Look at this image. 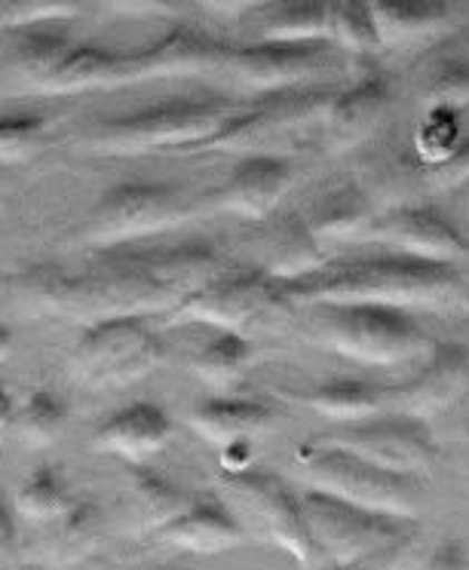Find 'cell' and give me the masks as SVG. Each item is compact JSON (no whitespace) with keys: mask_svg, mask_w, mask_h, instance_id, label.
I'll use <instances>...</instances> for the list:
<instances>
[{"mask_svg":"<svg viewBox=\"0 0 469 570\" xmlns=\"http://www.w3.org/2000/svg\"><path fill=\"white\" fill-rule=\"evenodd\" d=\"M283 301L310 307L381 304L399 311H467L469 283L455 264H432L402 252L325 264L297 283L280 285Z\"/></svg>","mask_w":469,"mask_h":570,"instance_id":"cell-1","label":"cell"},{"mask_svg":"<svg viewBox=\"0 0 469 570\" xmlns=\"http://www.w3.org/2000/svg\"><path fill=\"white\" fill-rule=\"evenodd\" d=\"M13 288L43 311L84 325L163 311L173 313L178 307V301L141 267L136 248L101 252V258L87 264L84 271L35 264L13 279Z\"/></svg>","mask_w":469,"mask_h":570,"instance_id":"cell-2","label":"cell"},{"mask_svg":"<svg viewBox=\"0 0 469 570\" xmlns=\"http://www.w3.org/2000/svg\"><path fill=\"white\" fill-rule=\"evenodd\" d=\"M240 111L243 105L224 96L166 99L101 120L87 136V148L120 157L169 148H206Z\"/></svg>","mask_w":469,"mask_h":570,"instance_id":"cell-3","label":"cell"},{"mask_svg":"<svg viewBox=\"0 0 469 570\" xmlns=\"http://www.w3.org/2000/svg\"><path fill=\"white\" fill-rule=\"evenodd\" d=\"M295 470L310 491L332 494L353 507L414 521L423 509V488L414 475H399L371 466L341 448L313 442L295 451Z\"/></svg>","mask_w":469,"mask_h":570,"instance_id":"cell-4","label":"cell"},{"mask_svg":"<svg viewBox=\"0 0 469 570\" xmlns=\"http://www.w3.org/2000/svg\"><path fill=\"white\" fill-rule=\"evenodd\" d=\"M313 335L329 350L362 365H399L432 347L411 311L381 304L316 307Z\"/></svg>","mask_w":469,"mask_h":570,"instance_id":"cell-5","label":"cell"},{"mask_svg":"<svg viewBox=\"0 0 469 570\" xmlns=\"http://www.w3.org/2000/svg\"><path fill=\"white\" fill-rule=\"evenodd\" d=\"M197 203L187 197L185 187L163 181H124L108 187L84 224V239L111 252L145 236L173 230L182 222H190Z\"/></svg>","mask_w":469,"mask_h":570,"instance_id":"cell-6","label":"cell"},{"mask_svg":"<svg viewBox=\"0 0 469 570\" xmlns=\"http://www.w3.org/2000/svg\"><path fill=\"white\" fill-rule=\"evenodd\" d=\"M227 507L234 509L246 533H261L273 546L285 549L295 558L301 570H320L322 558L310 540L307 515L301 507V497L271 472L243 470L224 475Z\"/></svg>","mask_w":469,"mask_h":570,"instance_id":"cell-7","label":"cell"},{"mask_svg":"<svg viewBox=\"0 0 469 570\" xmlns=\"http://www.w3.org/2000/svg\"><path fill=\"white\" fill-rule=\"evenodd\" d=\"M332 96L334 92L322 87L271 92L255 105H243V111L236 114L206 148L258 157V154H273L276 145H295L313 126L325 124Z\"/></svg>","mask_w":469,"mask_h":570,"instance_id":"cell-8","label":"cell"},{"mask_svg":"<svg viewBox=\"0 0 469 570\" xmlns=\"http://www.w3.org/2000/svg\"><path fill=\"white\" fill-rule=\"evenodd\" d=\"M169 350L150 332L145 316L105 320L84 328L68 356L71 374L89 386L129 384L163 365Z\"/></svg>","mask_w":469,"mask_h":570,"instance_id":"cell-9","label":"cell"},{"mask_svg":"<svg viewBox=\"0 0 469 570\" xmlns=\"http://www.w3.org/2000/svg\"><path fill=\"white\" fill-rule=\"evenodd\" d=\"M301 507L307 515L310 540L320 552L322 568L378 556L381 549L418 531L414 521L353 507V503H344V500L322 494V491H310V488L307 494L301 497Z\"/></svg>","mask_w":469,"mask_h":570,"instance_id":"cell-10","label":"cell"},{"mask_svg":"<svg viewBox=\"0 0 469 570\" xmlns=\"http://www.w3.org/2000/svg\"><path fill=\"white\" fill-rule=\"evenodd\" d=\"M325 445L350 451L371 466L399 472V475L427 472L439 460V448L432 442L427 421L406 417V414H381V417H371L365 423L344 426Z\"/></svg>","mask_w":469,"mask_h":570,"instance_id":"cell-11","label":"cell"},{"mask_svg":"<svg viewBox=\"0 0 469 570\" xmlns=\"http://www.w3.org/2000/svg\"><path fill=\"white\" fill-rule=\"evenodd\" d=\"M276 304H283L280 283L267 279L264 273H222L175 307L173 323L215 325L222 332L240 335Z\"/></svg>","mask_w":469,"mask_h":570,"instance_id":"cell-12","label":"cell"},{"mask_svg":"<svg viewBox=\"0 0 469 570\" xmlns=\"http://www.w3.org/2000/svg\"><path fill=\"white\" fill-rule=\"evenodd\" d=\"M365 239L387 243L402 255L432 264H457L469 258L467 236L432 206H395L383 215H374Z\"/></svg>","mask_w":469,"mask_h":570,"instance_id":"cell-13","label":"cell"},{"mask_svg":"<svg viewBox=\"0 0 469 570\" xmlns=\"http://www.w3.org/2000/svg\"><path fill=\"white\" fill-rule=\"evenodd\" d=\"M469 390V350L451 341H436L430 356L414 377L387 390V409L393 414L427 421L439 414Z\"/></svg>","mask_w":469,"mask_h":570,"instance_id":"cell-14","label":"cell"},{"mask_svg":"<svg viewBox=\"0 0 469 570\" xmlns=\"http://www.w3.org/2000/svg\"><path fill=\"white\" fill-rule=\"evenodd\" d=\"M325 65V43H248L231 47L224 71L261 96L301 87Z\"/></svg>","mask_w":469,"mask_h":570,"instance_id":"cell-15","label":"cell"},{"mask_svg":"<svg viewBox=\"0 0 469 570\" xmlns=\"http://www.w3.org/2000/svg\"><path fill=\"white\" fill-rule=\"evenodd\" d=\"M227 50L218 40L197 28H173L160 40L138 52H129V77L138 80H166V77H199L224 71Z\"/></svg>","mask_w":469,"mask_h":570,"instance_id":"cell-16","label":"cell"},{"mask_svg":"<svg viewBox=\"0 0 469 570\" xmlns=\"http://www.w3.org/2000/svg\"><path fill=\"white\" fill-rule=\"evenodd\" d=\"M292 187V163L280 154L243 157L234 173L215 190V206L243 215L248 222H267Z\"/></svg>","mask_w":469,"mask_h":570,"instance_id":"cell-17","label":"cell"},{"mask_svg":"<svg viewBox=\"0 0 469 570\" xmlns=\"http://www.w3.org/2000/svg\"><path fill=\"white\" fill-rule=\"evenodd\" d=\"M169 439H173L169 411L154 402H129L96 426L92 448L129 460L133 466H141L145 460L160 454L169 445Z\"/></svg>","mask_w":469,"mask_h":570,"instance_id":"cell-18","label":"cell"},{"mask_svg":"<svg viewBox=\"0 0 469 570\" xmlns=\"http://www.w3.org/2000/svg\"><path fill=\"white\" fill-rule=\"evenodd\" d=\"M329 264L325 246L310 224L297 215H283L264 224L258 236V273L280 285L297 283Z\"/></svg>","mask_w":469,"mask_h":570,"instance_id":"cell-19","label":"cell"},{"mask_svg":"<svg viewBox=\"0 0 469 570\" xmlns=\"http://www.w3.org/2000/svg\"><path fill=\"white\" fill-rule=\"evenodd\" d=\"M246 528L240 524L234 509L215 494L194 497V503L157 533V540L194 556H218L246 543Z\"/></svg>","mask_w":469,"mask_h":570,"instance_id":"cell-20","label":"cell"},{"mask_svg":"<svg viewBox=\"0 0 469 570\" xmlns=\"http://www.w3.org/2000/svg\"><path fill=\"white\" fill-rule=\"evenodd\" d=\"M194 491H187L173 479L148 466H133L124 484V528L133 537H157L194 503Z\"/></svg>","mask_w":469,"mask_h":570,"instance_id":"cell-21","label":"cell"},{"mask_svg":"<svg viewBox=\"0 0 469 570\" xmlns=\"http://www.w3.org/2000/svg\"><path fill=\"white\" fill-rule=\"evenodd\" d=\"M390 108V89L381 77H362L353 87L334 92L329 114H325V141L329 150H353L381 126L383 114Z\"/></svg>","mask_w":469,"mask_h":570,"instance_id":"cell-22","label":"cell"},{"mask_svg":"<svg viewBox=\"0 0 469 570\" xmlns=\"http://www.w3.org/2000/svg\"><path fill=\"white\" fill-rule=\"evenodd\" d=\"M187 421L194 426V433L203 435L209 445L227 451L234 445H248L252 439L273 430L276 411L258 399L206 396L190 409Z\"/></svg>","mask_w":469,"mask_h":570,"instance_id":"cell-23","label":"cell"},{"mask_svg":"<svg viewBox=\"0 0 469 570\" xmlns=\"http://www.w3.org/2000/svg\"><path fill=\"white\" fill-rule=\"evenodd\" d=\"M126 83H133L129 52H114L96 47V43H84L68 52V59L38 89L50 92V96H75V92H87V89L126 87Z\"/></svg>","mask_w":469,"mask_h":570,"instance_id":"cell-24","label":"cell"},{"mask_svg":"<svg viewBox=\"0 0 469 570\" xmlns=\"http://www.w3.org/2000/svg\"><path fill=\"white\" fill-rule=\"evenodd\" d=\"M105 540V515L96 503L80 500L65 519L52 521L43 528L38 540L40 558L52 568H75L99 552Z\"/></svg>","mask_w":469,"mask_h":570,"instance_id":"cell-25","label":"cell"},{"mask_svg":"<svg viewBox=\"0 0 469 570\" xmlns=\"http://www.w3.org/2000/svg\"><path fill=\"white\" fill-rule=\"evenodd\" d=\"M292 402H301L325 421L344 423V426L365 423L378 417L381 411H390L383 386H374L369 381H353V377H338V381H325V384L301 390L292 396Z\"/></svg>","mask_w":469,"mask_h":570,"instance_id":"cell-26","label":"cell"},{"mask_svg":"<svg viewBox=\"0 0 469 570\" xmlns=\"http://www.w3.org/2000/svg\"><path fill=\"white\" fill-rule=\"evenodd\" d=\"M80 500L71 491V482L59 466L40 463L19 482L13 494V509L19 519L47 528L52 521L65 519Z\"/></svg>","mask_w":469,"mask_h":570,"instance_id":"cell-27","label":"cell"},{"mask_svg":"<svg viewBox=\"0 0 469 570\" xmlns=\"http://www.w3.org/2000/svg\"><path fill=\"white\" fill-rule=\"evenodd\" d=\"M381 43H408L451 26V7L442 0H378L369 3Z\"/></svg>","mask_w":469,"mask_h":570,"instance_id":"cell-28","label":"cell"},{"mask_svg":"<svg viewBox=\"0 0 469 570\" xmlns=\"http://www.w3.org/2000/svg\"><path fill=\"white\" fill-rule=\"evenodd\" d=\"M332 3L322 0H292L273 3L261 19L258 38L267 43H329Z\"/></svg>","mask_w":469,"mask_h":570,"instance_id":"cell-29","label":"cell"},{"mask_svg":"<svg viewBox=\"0 0 469 570\" xmlns=\"http://www.w3.org/2000/svg\"><path fill=\"white\" fill-rule=\"evenodd\" d=\"M371 222H374V206L369 194L362 187H341L325 197V203L307 224L325 246V243H344V239H365Z\"/></svg>","mask_w":469,"mask_h":570,"instance_id":"cell-30","label":"cell"},{"mask_svg":"<svg viewBox=\"0 0 469 570\" xmlns=\"http://www.w3.org/2000/svg\"><path fill=\"white\" fill-rule=\"evenodd\" d=\"M71 50H75V43H71V35L65 26L26 28V31H16L10 62L22 80L40 87L68 59Z\"/></svg>","mask_w":469,"mask_h":570,"instance_id":"cell-31","label":"cell"},{"mask_svg":"<svg viewBox=\"0 0 469 570\" xmlns=\"http://www.w3.org/2000/svg\"><path fill=\"white\" fill-rule=\"evenodd\" d=\"M68 402L50 386L31 390L22 405H16L13 433L26 448H47L52 445L62 430L68 426Z\"/></svg>","mask_w":469,"mask_h":570,"instance_id":"cell-32","label":"cell"},{"mask_svg":"<svg viewBox=\"0 0 469 570\" xmlns=\"http://www.w3.org/2000/svg\"><path fill=\"white\" fill-rule=\"evenodd\" d=\"M252 344L236 332H222L194 356V372L215 390L240 384L252 368Z\"/></svg>","mask_w":469,"mask_h":570,"instance_id":"cell-33","label":"cell"},{"mask_svg":"<svg viewBox=\"0 0 469 570\" xmlns=\"http://www.w3.org/2000/svg\"><path fill=\"white\" fill-rule=\"evenodd\" d=\"M329 43L346 52H378L383 47L369 3L338 0L329 16Z\"/></svg>","mask_w":469,"mask_h":570,"instance_id":"cell-34","label":"cell"},{"mask_svg":"<svg viewBox=\"0 0 469 570\" xmlns=\"http://www.w3.org/2000/svg\"><path fill=\"white\" fill-rule=\"evenodd\" d=\"M50 120L38 111H0V163H22L47 145Z\"/></svg>","mask_w":469,"mask_h":570,"instance_id":"cell-35","label":"cell"},{"mask_svg":"<svg viewBox=\"0 0 469 570\" xmlns=\"http://www.w3.org/2000/svg\"><path fill=\"white\" fill-rule=\"evenodd\" d=\"M427 111H460L469 105V52L444 59L423 87Z\"/></svg>","mask_w":469,"mask_h":570,"instance_id":"cell-36","label":"cell"},{"mask_svg":"<svg viewBox=\"0 0 469 570\" xmlns=\"http://www.w3.org/2000/svg\"><path fill=\"white\" fill-rule=\"evenodd\" d=\"M84 13V3L75 0H16L0 3V28L26 31V28L65 26Z\"/></svg>","mask_w":469,"mask_h":570,"instance_id":"cell-37","label":"cell"},{"mask_svg":"<svg viewBox=\"0 0 469 570\" xmlns=\"http://www.w3.org/2000/svg\"><path fill=\"white\" fill-rule=\"evenodd\" d=\"M457 141H460V132H457L455 111H427V120L418 132L420 163L423 166L439 163L455 150Z\"/></svg>","mask_w":469,"mask_h":570,"instance_id":"cell-38","label":"cell"},{"mask_svg":"<svg viewBox=\"0 0 469 570\" xmlns=\"http://www.w3.org/2000/svg\"><path fill=\"white\" fill-rule=\"evenodd\" d=\"M469 178V138H460L455 150L432 166H420V181L427 190L444 194L451 187H460Z\"/></svg>","mask_w":469,"mask_h":570,"instance_id":"cell-39","label":"cell"},{"mask_svg":"<svg viewBox=\"0 0 469 570\" xmlns=\"http://www.w3.org/2000/svg\"><path fill=\"white\" fill-rule=\"evenodd\" d=\"M414 543H418V531L408 533L406 540H399V543L381 549L378 556L350 561V564H325L320 570H408V561L414 558Z\"/></svg>","mask_w":469,"mask_h":570,"instance_id":"cell-40","label":"cell"},{"mask_svg":"<svg viewBox=\"0 0 469 570\" xmlns=\"http://www.w3.org/2000/svg\"><path fill=\"white\" fill-rule=\"evenodd\" d=\"M16 552H19V515L13 500L0 494V570L13 561Z\"/></svg>","mask_w":469,"mask_h":570,"instance_id":"cell-41","label":"cell"},{"mask_svg":"<svg viewBox=\"0 0 469 570\" xmlns=\"http://www.w3.org/2000/svg\"><path fill=\"white\" fill-rule=\"evenodd\" d=\"M427 570H469L467 552L457 543H442L427 561Z\"/></svg>","mask_w":469,"mask_h":570,"instance_id":"cell-42","label":"cell"},{"mask_svg":"<svg viewBox=\"0 0 469 570\" xmlns=\"http://www.w3.org/2000/svg\"><path fill=\"white\" fill-rule=\"evenodd\" d=\"M13 417H16V402L13 396L0 386V435L10 433L13 430Z\"/></svg>","mask_w":469,"mask_h":570,"instance_id":"cell-43","label":"cell"},{"mask_svg":"<svg viewBox=\"0 0 469 570\" xmlns=\"http://www.w3.org/2000/svg\"><path fill=\"white\" fill-rule=\"evenodd\" d=\"M13 353V332L7 328V325L0 323V362L7 360Z\"/></svg>","mask_w":469,"mask_h":570,"instance_id":"cell-44","label":"cell"},{"mask_svg":"<svg viewBox=\"0 0 469 570\" xmlns=\"http://www.w3.org/2000/svg\"><path fill=\"white\" fill-rule=\"evenodd\" d=\"M467 52H469V50H467Z\"/></svg>","mask_w":469,"mask_h":570,"instance_id":"cell-45","label":"cell"}]
</instances>
